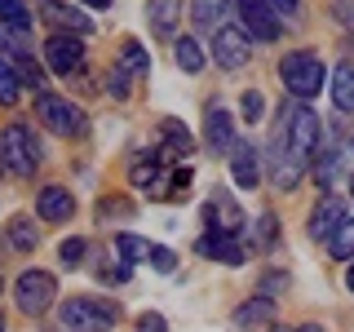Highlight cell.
I'll return each instance as SVG.
<instances>
[{
  "label": "cell",
  "mask_w": 354,
  "mask_h": 332,
  "mask_svg": "<svg viewBox=\"0 0 354 332\" xmlns=\"http://www.w3.org/2000/svg\"><path fill=\"white\" fill-rule=\"evenodd\" d=\"M80 261H84V239H66L62 243V266H66V270H75Z\"/></svg>",
  "instance_id": "obj_34"
},
{
  "label": "cell",
  "mask_w": 354,
  "mask_h": 332,
  "mask_svg": "<svg viewBox=\"0 0 354 332\" xmlns=\"http://www.w3.org/2000/svg\"><path fill=\"white\" fill-rule=\"evenodd\" d=\"M14 297H18L22 315H44L53 306V297H58V279L49 270H22L14 284Z\"/></svg>",
  "instance_id": "obj_6"
},
{
  "label": "cell",
  "mask_w": 354,
  "mask_h": 332,
  "mask_svg": "<svg viewBox=\"0 0 354 332\" xmlns=\"http://www.w3.org/2000/svg\"><path fill=\"white\" fill-rule=\"evenodd\" d=\"M199 252H204V257H213V261H221V266H239L243 261L239 235H226V230H208V235L199 239Z\"/></svg>",
  "instance_id": "obj_15"
},
{
  "label": "cell",
  "mask_w": 354,
  "mask_h": 332,
  "mask_svg": "<svg viewBox=\"0 0 354 332\" xmlns=\"http://www.w3.org/2000/svg\"><path fill=\"white\" fill-rule=\"evenodd\" d=\"M230 14V0H195L191 5V18H195V27L199 31H221V18Z\"/></svg>",
  "instance_id": "obj_22"
},
{
  "label": "cell",
  "mask_w": 354,
  "mask_h": 332,
  "mask_svg": "<svg viewBox=\"0 0 354 332\" xmlns=\"http://www.w3.org/2000/svg\"><path fill=\"white\" fill-rule=\"evenodd\" d=\"M0 160H5V169L9 173H18V177H31L44 164V147H40V138H36V129L31 124H9L5 133H0Z\"/></svg>",
  "instance_id": "obj_2"
},
{
  "label": "cell",
  "mask_w": 354,
  "mask_h": 332,
  "mask_svg": "<svg viewBox=\"0 0 354 332\" xmlns=\"http://www.w3.org/2000/svg\"><path fill=\"white\" fill-rule=\"evenodd\" d=\"M0 332H5V319H0Z\"/></svg>",
  "instance_id": "obj_43"
},
{
  "label": "cell",
  "mask_w": 354,
  "mask_h": 332,
  "mask_svg": "<svg viewBox=\"0 0 354 332\" xmlns=\"http://www.w3.org/2000/svg\"><path fill=\"white\" fill-rule=\"evenodd\" d=\"M173 58H177V66H182L186 75H195V71H204V44L195 36H177L173 40Z\"/></svg>",
  "instance_id": "obj_21"
},
{
  "label": "cell",
  "mask_w": 354,
  "mask_h": 332,
  "mask_svg": "<svg viewBox=\"0 0 354 332\" xmlns=\"http://www.w3.org/2000/svg\"><path fill=\"white\" fill-rule=\"evenodd\" d=\"M115 66L129 75V80H147V71H151V53L142 49L138 40H124V44H120V62H115Z\"/></svg>",
  "instance_id": "obj_18"
},
{
  "label": "cell",
  "mask_w": 354,
  "mask_h": 332,
  "mask_svg": "<svg viewBox=\"0 0 354 332\" xmlns=\"http://www.w3.org/2000/svg\"><path fill=\"white\" fill-rule=\"evenodd\" d=\"M0 164H5V160H0Z\"/></svg>",
  "instance_id": "obj_46"
},
{
  "label": "cell",
  "mask_w": 354,
  "mask_h": 332,
  "mask_svg": "<svg viewBox=\"0 0 354 332\" xmlns=\"http://www.w3.org/2000/svg\"><path fill=\"white\" fill-rule=\"evenodd\" d=\"M84 58V44L80 36H66V31H53L49 40H44V62H49V71H58V75H71L75 66H80Z\"/></svg>",
  "instance_id": "obj_8"
},
{
  "label": "cell",
  "mask_w": 354,
  "mask_h": 332,
  "mask_svg": "<svg viewBox=\"0 0 354 332\" xmlns=\"http://www.w3.org/2000/svg\"><path fill=\"white\" fill-rule=\"evenodd\" d=\"M147 22H151V36H160V40H177L182 0H147Z\"/></svg>",
  "instance_id": "obj_13"
},
{
  "label": "cell",
  "mask_w": 354,
  "mask_h": 332,
  "mask_svg": "<svg viewBox=\"0 0 354 332\" xmlns=\"http://www.w3.org/2000/svg\"><path fill=\"white\" fill-rule=\"evenodd\" d=\"M0 293H5V279H0Z\"/></svg>",
  "instance_id": "obj_44"
},
{
  "label": "cell",
  "mask_w": 354,
  "mask_h": 332,
  "mask_svg": "<svg viewBox=\"0 0 354 332\" xmlns=\"http://www.w3.org/2000/svg\"><path fill=\"white\" fill-rule=\"evenodd\" d=\"M115 248H120V257L133 266V261H142V257L151 252V243H142L138 235H115Z\"/></svg>",
  "instance_id": "obj_31"
},
{
  "label": "cell",
  "mask_w": 354,
  "mask_h": 332,
  "mask_svg": "<svg viewBox=\"0 0 354 332\" xmlns=\"http://www.w3.org/2000/svg\"><path fill=\"white\" fill-rule=\"evenodd\" d=\"M283 138V147L297 155V160H310V155L319 151V138H324V129H319V116L310 107H283V116H279V129H274Z\"/></svg>",
  "instance_id": "obj_3"
},
{
  "label": "cell",
  "mask_w": 354,
  "mask_h": 332,
  "mask_svg": "<svg viewBox=\"0 0 354 332\" xmlns=\"http://www.w3.org/2000/svg\"><path fill=\"white\" fill-rule=\"evenodd\" d=\"M36 213H40L44 221H71L75 195L66 191V186H44V191L36 195Z\"/></svg>",
  "instance_id": "obj_16"
},
{
  "label": "cell",
  "mask_w": 354,
  "mask_h": 332,
  "mask_svg": "<svg viewBox=\"0 0 354 332\" xmlns=\"http://www.w3.org/2000/svg\"><path fill=\"white\" fill-rule=\"evenodd\" d=\"M230 177H235L239 191H252V186L261 182V155L248 147V142H239L235 151H230Z\"/></svg>",
  "instance_id": "obj_14"
},
{
  "label": "cell",
  "mask_w": 354,
  "mask_h": 332,
  "mask_svg": "<svg viewBox=\"0 0 354 332\" xmlns=\"http://www.w3.org/2000/svg\"><path fill=\"white\" fill-rule=\"evenodd\" d=\"M239 111H243V120H248V124H257V120H261V111H266V102H261V93H243V102H239Z\"/></svg>",
  "instance_id": "obj_35"
},
{
  "label": "cell",
  "mask_w": 354,
  "mask_h": 332,
  "mask_svg": "<svg viewBox=\"0 0 354 332\" xmlns=\"http://www.w3.org/2000/svg\"><path fill=\"white\" fill-rule=\"evenodd\" d=\"M279 75H283V89L297 98V102L315 98L319 89L328 84V66L319 62V53H310V49H297V53H288V58L279 62Z\"/></svg>",
  "instance_id": "obj_4"
},
{
  "label": "cell",
  "mask_w": 354,
  "mask_h": 332,
  "mask_svg": "<svg viewBox=\"0 0 354 332\" xmlns=\"http://www.w3.org/2000/svg\"><path fill=\"white\" fill-rule=\"evenodd\" d=\"M9 243L22 252H31V248H40V230H36V221L31 217H14L9 221Z\"/></svg>",
  "instance_id": "obj_25"
},
{
  "label": "cell",
  "mask_w": 354,
  "mask_h": 332,
  "mask_svg": "<svg viewBox=\"0 0 354 332\" xmlns=\"http://www.w3.org/2000/svg\"><path fill=\"white\" fill-rule=\"evenodd\" d=\"M274 332H288V328H274Z\"/></svg>",
  "instance_id": "obj_45"
},
{
  "label": "cell",
  "mask_w": 354,
  "mask_h": 332,
  "mask_svg": "<svg viewBox=\"0 0 354 332\" xmlns=\"http://www.w3.org/2000/svg\"><path fill=\"white\" fill-rule=\"evenodd\" d=\"M346 221H350V213H346V199H337V195H324V199H319V208L310 213V235L328 243V239L337 235L341 226H346Z\"/></svg>",
  "instance_id": "obj_12"
},
{
  "label": "cell",
  "mask_w": 354,
  "mask_h": 332,
  "mask_svg": "<svg viewBox=\"0 0 354 332\" xmlns=\"http://www.w3.org/2000/svg\"><path fill=\"white\" fill-rule=\"evenodd\" d=\"M147 257H151V266H155L160 275H173V270H177V252H173V248H160V243H151Z\"/></svg>",
  "instance_id": "obj_32"
},
{
  "label": "cell",
  "mask_w": 354,
  "mask_h": 332,
  "mask_svg": "<svg viewBox=\"0 0 354 332\" xmlns=\"http://www.w3.org/2000/svg\"><path fill=\"white\" fill-rule=\"evenodd\" d=\"M270 315H274L270 297H257V302H248V306H239V310H235V324H239V328H252V324H266Z\"/></svg>",
  "instance_id": "obj_27"
},
{
  "label": "cell",
  "mask_w": 354,
  "mask_h": 332,
  "mask_svg": "<svg viewBox=\"0 0 354 332\" xmlns=\"http://www.w3.org/2000/svg\"><path fill=\"white\" fill-rule=\"evenodd\" d=\"M332 102H337V111L354 116V66L350 62H341L332 71Z\"/></svg>",
  "instance_id": "obj_20"
},
{
  "label": "cell",
  "mask_w": 354,
  "mask_h": 332,
  "mask_svg": "<svg viewBox=\"0 0 354 332\" xmlns=\"http://www.w3.org/2000/svg\"><path fill=\"white\" fill-rule=\"evenodd\" d=\"M266 160H270V182L279 186V191H297V182H301L306 164H301L292 151L283 147V138H279V133H274V142H270V155H266Z\"/></svg>",
  "instance_id": "obj_9"
},
{
  "label": "cell",
  "mask_w": 354,
  "mask_h": 332,
  "mask_svg": "<svg viewBox=\"0 0 354 332\" xmlns=\"http://www.w3.org/2000/svg\"><path fill=\"white\" fill-rule=\"evenodd\" d=\"M160 138H164V151H155L160 160H173V155L182 160V155H191V147H195V142H191V133H186L182 124H177V120H164Z\"/></svg>",
  "instance_id": "obj_19"
},
{
  "label": "cell",
  "mask_w": 354,
  "mask_h": 332,
  "mask_svg": "<svg viewBox=\"0 0 354 332\" xmlns=\"http://www.w3.org/2000/svg\"><path fill=\"white\" fill-rule=\"evenodd\" d=\"M138 332H169V324H164V315H155V310H151V315L138 319Z\"/></svg>",
  "instance_id": "obj_39"
},
{
  "label": "cell",
  "mask_w": 354,
  "mask_h": 332,
  "mask_svg": "<svg viewBox=\"0 0 354 332\" xmlns=\"http://www.w3.org/2000/svg\"><path fill=\"white\" fill-rule=\"evenodd\" d=\"M204 142H208V151H213V155H226V160H230V151L239 147V142H235V120H230L226 107H208Z\"/></svg>",
  "instance_id": "obj_11"
},
{
  "label": "cell",
  "mask_w": 354,
  "mask_h": 332,
  "mask_svg": "<svg viewBox=\"0 0 354 332\" xmlns=\"http://www.w3.org/2000/svg\"><path fill=\"white\" fill-rule=\"evenodd\" d=\"M270 9H274L279 18H288V22L301 18V0H270Z\"/></svg>",
  "instance_id": "obj_37"
},
{
  "label": "cell",
  "mask_w": 354,
  "mask_h": 332,
  "mask_svg": "<svg viewBox=\"0 0 354 332\" xmlns=\"http://www.w3.org/2000/svg\"><path fill=\"white\" fill-rule=\"evenodd\" d=\"M44 18H49V22H62V27H71L75 36H84V31L93 27V22L80 14V9H66V5H58V0H44Z\"/></svg>",
  "instance_id": "obj_24"
},
{
  "label": "cell",
  "mask_w": 354,
  "mask_h": 332,
  "mask_svg": "<svg viewBox=\"0 0 354 332\" xmlns=\"http://www.w3.org/2000/svg\"><path fill=\"white\" fill-rule=\"evenodd\" d=\"M129 182L138 186V191H151V195H164L160 191V155H147V160H138L129 169Z\"/></svg>",
  "instance_id": "obj_23"
},
{
  "label": "cell",
  "mask_w": 354,
  "mask_h": 332,
  "mask_svg": "<svg viewBox=\"0 0 354 332\" xmlns=\"http://www.w3.org/2000/svg\"><path fill=\"white\" fill-rule=\"evenodd\" d=\"M106 89H111V98H120V102H124L129 98V89H133V80L124 71H120V66H111V75H106Z\"/></svg>",
  "instance_id": "obj_33"
},
{
  "label": "cell",
  "mask_w": 354,
  "mask_h": 332,
  "mask_svg": "<svg viewBox=\"0 0 354 332\" xmlns=\"http://www.w3.org/2000/svg\"><path fill=\"white\" fill-rule=\"evenodd\" d=\"M243 217L235 208V199L230 195H213V204H208V230H226V235H239Z\"/></svg>",
  "instance_id": "obj_17"
},
{
  "label": "cell",
  "mask_w": 354,
  "mask_h": 332,
  "mask_svg": "<svg viewBox=\"0 0 354 332\" xmlns=\"http://www.w3.org/2000/svg\"><path fill=\"white\" fill-rule=\"evenodd\" d=\"M84 5H93V9H106V5H111V0H84Z\"/></svg>",
  "instance_id": "obj_42"
},
{
  "label": "cell",
  "mask_w": 354,
  "mask_h": 332,
  "mask_svg": "<svg viewBox=\"0 0 354 332\" xmlns=\"http://www.w3.org/2000/svg\"><path fill=\"white\" fill-rule=\"evenodd\" d=\"M115 319H120V306L102 302V297H66L58 306L62 332H111Z\"/></svg>",
  "instance_id": "obj_1"
},
{
  "label": "cell",
  "mask_w": 354,
  "mask_h": 332,
  "mask_svg": "<svg viewBox=\"0 0 354 332\" xmlns=\"http://www.w3.org/2000/svg\"><path fill=\"white\" fill-rule=\"evenodd\" d=\"M332 18L341 27H354V0H332Z\"/></svg>",
  "instance_id": "obj_38"
},
{
  "label": "cell",
  "mask_w": 354,
  "mask_h": 332,
  "mask_svg": "<svg viewBox=\"0 0 354 332\" xmlns=\"http://www.w3.org/2000/svg\"><path fill=\"white\" fill-rule=\"evenodd\" d=\"M346 288H350V293H354V266H350V270H346Z\"/></svg>",
  "instance_id": "obj_41"
},
{
  "label": "cell",
  "mask_w": 354,
  "mask_h": 332,
  "mask_svg": "<svg viewBox=\"0 0 354 332\" xmlns=\"http://www.w3.org/2000/svg\"><path fill=\"white\" fill-rule=\"evenodd\" d=\"M18 89H22V80H18L14 62H5V58H0V102H5V107H14V102H18Z\"/></svg>",
  "instance_id": "obj_30"
},
{
  "label": "cell",
  "mask_w": 354,
  "mask_h": 332,
  "mask_svg": "<svg viewBox=\"0 0 354 332\" xmlns=\"http://www.w3.org/2000/svg\"><path fill=\"white\" fill-rule=\"evenodd\" d=\"M243 31L257 40H279V14L270 9V0H239Z\"/></svg>",
  "instance_id": "obj_10"
},
{
  "label": "cell",
  "mask_w": 354,
  "mask_h": 332,
  "mask_svg": "<svg viewBox=\"0 0 354 332\" xmlns=\"http://www.w3.org/2000/svg\"><path fill=\"white\" fill-rule=\"evenodd\" d=\"M274 243V213H261L257 217V248H270Z\"/></svg>",
  "instance_id": "obj_36"
},
{
  "label": "cell",
  "mask_w": 354,
  "mask_h": 332,
  "mask_svg": "<svg viewBox=\"0 0 354 332\" xmlns=\"http://www.w3.org/2000/svg\"><path fill=\"white\" fill-rule=\"evenodd\" d=\"M14 71H18V80L31 89V93H44V71L36 66V58H31V53H22V58L14 62Z\"/></svg>",
  "instance_id": "obj_28"
},
{
  "label": "cell",
  "mask_w": 354,
  "mask_h": 332,
  "mask_svg": "<svg viewBox=\"0 0 354 332\" xmlns=\"http://www.w3.org/2000/svg\"><path fill=\"white\" fill-rule=\"evenodd\" d=\"M252 58V36L243 27H221L213 31V62L226 66V71H239Z\"/></svg>",
  "instance_id": "obj_7"
},
{
  "label": "cell",
  "mask_w": 354,
  "mask_h": 332,
  "mask_svg": "<svg viewBox=\"0 0 354 332\" xmlns=\"http://www.w3.org/2000/svg\"><path fill=\"white\" fill-rule=\"evenodd\" d=\"M0 27H14L27 36L31 31V9L22 5V0H0Z\"/></svg>",
  "instance_id": "obj_26"
},
{
  "label": "cell",
  "mask_w": 354,
  "mask_h": 332,
  "mask_svg": "<svg viewBox=\"0 0 354 332\" xmlns=\"http://www.w3.org/2000/svg\"><path fill=\"white\" fill-rule=\"evenodd\" d=\"M297 332H324V328H319V324H301V328H297Z\"/></svg>",
  "instance_id": "obj_40"
},
{
  "label": "cell",
  "mask_w": 354,
  "mask_h": 332,
  "mask_svg": "<svg viewBox=\"0 0 354 332\" xmlns=\"http://www.w3.org/2000/svg\"><path fill=\"white\" fill-rule=\"evenodd\" d=\"M328 248H332V257H337V261H354V217L328 239Z\"/></svg>",
  "instance_id": "obj_29"
},
{
  "label": "cell",
  "mask_w": 354,
  "mask_h": 332,
  "mask_svg": "<svg viewBox=\"0 0 354 332\" xmlns=\"http://www.w3.org/2000/svg\"><path fill=\"white\" fill-rule=\"evenodd\" d=\"M36 120L49 133H58V138H80V133L88 129V120H84V111L75 107V102H66V98L58 93H36Z\"/></svg>",
  "instance_id": "obj_5"
}]
</instances>
